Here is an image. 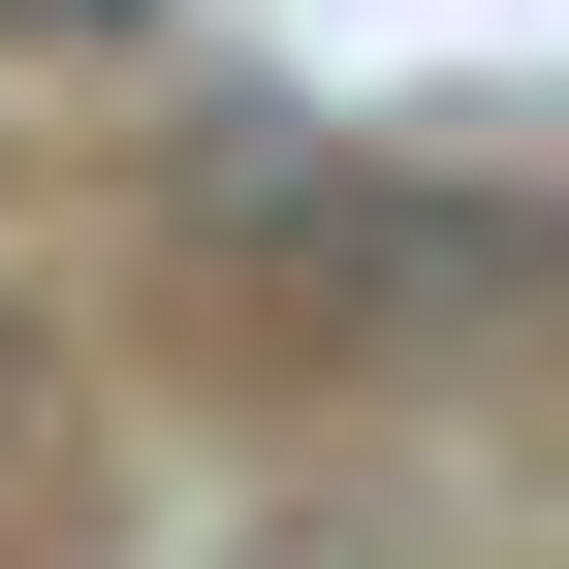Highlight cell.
<instances>
[{
    "instance_id": "obj_1",
    "label": "cell",
    "mask_w": 569,
    "mask_h": 569,
    "mask_svg": "<svg viewBox=\"0 0 569 569\" xmlns=\"http://www.w3.org/2000/svg\"><path fill=\"white\" fill-rule=\"evenodd\" d=\"M0 32H63V63H96V32H159V0H0Z\"/></svg>"
}]
</instances>
